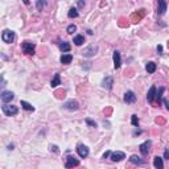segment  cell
<instances>
[{
  "mask_svg": "<svg viewBox=\"0 0 169 169\" xmlns=\"http://www.w3.org/2000/svg\"><path fill=\"white\" fill-rule=\"evenodd\" d=\"M15 38H16V35H15L13 31L6 29V31H3V33H1V40L6 44H12L15 41Z\"/></svg>",
  "mask_w": 169,
  "mask_h": 169,
  "instance_id": "cell-1",
  "label": "cell"
},
{
  "mask_svg": "<svg viewBox=\"0 0 169 169\" xmlns=\"http://www.w3.org/2000/svg\"><path fill=\"white\" fill-rule=\"evenodd\" d=\"M1 110H3L6 116H15L19 112V108L16 106H13V104H3Z\"/></svg>",
  "mask_w": 169,
  "mask_h": 169,
  "instance_id": "cell-2",
  "label": "cell"
},
{
  "mask_svg": "<svg viewBox=\"0 0 169 169\" xmlns=\"http://www.w3.org/2000/svg\"><path fill=\"white\" fill-rule=\"evenodd\" d=\"M35 48L36 45L33 42H31V41H24L21 44V49H23V52L25 54H35Z\"/></svg>",
  "mask_w": 169,
  "mask_h": 169,
  "instance_id": "cell-3",
  "label": "cell"
},
{
  "mask_svg": "<svg viewBox=\"0 0 169 169\" xmlns=\"http://www.w3.org/2000/svg\"><path fill=\"white\" fill-rule=\"evenodd\" d=\"M13 98H15V94L12 91L4 90V91H1V94H0V99H1V102H3L4 104H8L9 102H12Z\"/></svg>",
  "mask_w": 169,
  "mask_h": 169,
  "instance_id": "cell-4",
  "label": "cell"
},
{
  "mask_svg": "<svg viewBox=\"0 0 169 169\" xmlns=\"http://www.w3.org/2000/svg\"><path fill=\"white\" fill-rule=\"evenodd\" d=\"M63 108L69 110V111H77V110L79 108V103L74 99H70V100H67V102L63 103Z\"/></svg>",
  "mask_w": 169,
  "mask_h": 169,
  "instance_id": "cell-5",
  "label": "cell"
},
{
  "mask_svg": "<svg viewBox=\"0 0 169 169\" xmlns=\"http://www.w3.org/2000/svg\"><path fill=\"white\" fill-rule=\"evenodd\" d=\"M79 165V160L73 156H67L66 157V163H65V168L66 169H70V168H74V166H78Z\"/></svg>",
  "mask_w": 169,
  "mask_h": 169,
  "instance_id": "cell-6",
  "label": "cell"
},
{
  "mask_svg": "<svg viewBox=\"0 0 169 169\" xmlns=\"http://www.w3.org/2000/svg\"><path fill=\"white\" fill-rule=\"evenodd\" d=\"M77 152H78V155H79V157H82V159H86L87 156H89V153H90L89 147L83 145V144H79V145H78Z\"/></svg>",
  "mask_w": 169,
  "mask_h": 169,
  "instance_id": "cell-7",
  "label": "cell"
},
{
  "mask_svg": "<svg viewBox=\"0 0 169 169\" xmlns=\"http://www.w3.org/2000/svg\"><path fill=\"white\" fill-rule=\"evenodd\" d=\"M151 145H152V141L151 140H147L144 141L143 144H140V147H139V149H140V153L143 156L148 155L149 153V149H151Z\"/></svg>",
  "mask_w": 169,
  "mask_h": 169,
  "instance_id": "cell-8",
  "label": "cell"
},
{
  "mask_svg": "<svg viewBox=\"0 0 169 169\" xmlns=\"http://www.w3.org/2000/svg\"><path fill=\"white\" fill-rule=\"evenodd\" d=\"M98 52V46L97 45H91L89 46V48H86L85 50L82 52V54L85 56V57H92V56H95Z\"/></svg>",
  "mask_w": 169,
  "mask_h": 169,
  "instance_id": "cell-9",
  "label": "cell"
},
{
  "mask_svg": "<svg viewBox=\"0 0 169 169\" xmlns=\"http://www.w3.org/2000/svg\"><path fill=\"white\" fill-rule=\"evenodd\" d=\"M112 85H114V78L112 77H106L103 81H102V87L106 90H111Z\"/></svg>",
  "mask_w": 169,
  "mask_h": 169,
  "instance_id": "cell-10",
  "label": "cell"
},
{
  "mask_svg": "<svg viewBox=\"0 0 169 169\" xmlns=\"http://www.w3.org/2000/svg\"><path fill=\"white\" fill-rule=\"evenodd\" d=\"M123 159H126V153L124 152H120V151H116L114 153H111V160L118 163V161H122Z\"/></svg>",
  "mask_w": 169,
  "mask_h": 169,
  "instance_id": "cell-11",
  "label": "cell"
},
{
  "mask_svg": "<svg viewBox=\"0 0 169 169\" xmlns=\"http://www.w3.org/2000/svg\"><path fill=\"white\" fill-rule=\"evenodd\" d=\"M112 58H114V67L115 69H119L122 65V57H120V53L115 50L114 54H112Z\"/></svg>",
  "mask_w": 169,
  "mask_h": 169,
  "instance_id": "cell-12",
  "label": "cell"
},
{
  "mask_svg": "<svg viewBox=\"0 0 169 169\" xmlns=\"http://www.w3.org/2000/svg\"><path fill=\"white\" fill-rule=\"evenodd\" d=\"M124 102L126 103H135L136 102V95H135L134 91H127L126 94H124Z\"/></svg>",
  "mask_w": 169,
  "mask_h": 169,
  "instance_id": "cell-13",
  "label": "cell"
},
{
  "mask_svg": "<svg viewBox=\"0 0 169 169\" xmlns=\"http://www.w3.org/2000/svg\"><path fill=\"white\" fill-rule=\"evenodd\" d=\"M156 98V87L155 86H151V89L148 90V94H147V99H148L149 103H152Z\"/></svg>",
  "mask_w": 169,
  "mask_h": 169,
  "instance_id": "cell-14",
  "label": "cell"
},
{
  "mask_svg": "<svg viewBox=\"0 0 169 169\" xmlns=\"http://www.w3.org/2000/svg\"><path fill=\"white\" fill-rule=\"evenodd\" d=\"M153 165H155L156 169H164L163 157H160V156H155V159H153Z\"/></svg>",
  "mask_w": 169,
  "mask_h": 169,
  "instance_id": "cell-15",
  "label": "cell"
},
{
  "mask_svg": "<svg viewBox=\"0 0 169 169\" xmlns=\"http://www.w3.org/2000/svg\"><path fill=\"white\" fill-rule=\"evenodd\" d=\"M166 11V1L165 0H159V7H157V13L164 15Z\"/></svg>",
  "mask_w": 169,
  "mask_h": 169,
  "instance_id": "cell-16",
  "label": "cell"
},
{
  "mask_svg": "<svg viewBox=\"0 0 169 169\" xmlns=\"http://www.w3.org/2000/svg\"><path fill=\"white\" fill-rule=\"evenodd\" d=\"M61 63H63V65H67V63H70L73 61V56L72 54H62L60 58Z\"/></svg>",
  "mask_w": 169,
  "mask_h": 169,
  "instance_id": "cell-17",
  "label": "cell"
},
{
  "mask_svg": "<svg viewBox=\"0 0 169 169\" xmlns=\"http://www.w3.org/2000/svg\"><path fill=\"white\" fill-rule=\"evenodd\" d=\"M58 48H60L61 52H70L72 46H70V44H69V42H66V41H62V42H60Z\"/></svg>",
  "mask_w": 169,
  "mask_h": 169,
  "instance_id": "cell-18",
  "label": "cell"
},
{
  "mask_svg": "<svg viewBox=\"0 0 169 169\" xmlns=\"http://www.w3.org/2000/svg\"><path fill=\"white\" fill-rule=\"evenodd\" d=\"M129 161H131L132 164H138V165H141V164H144L143 159H140L139 156H136V155H132L131 157H129Z\"/></svg>",
  "mask_w": 169,
  "mask_h": 169,
  "instance_id": "cell-19",
  "label": "cell"
},
{
  "mask_svg": "<svg viewBox=\"0 0 169 169\" xmlns=\"http://www.w3.org/2000/svg\"><path fill=\"white\" fill-rule=\"evenodd\" d=\"M73 42H74L77 46H81L82 44H85V37H83V36H81V35H77V36H74Z\"/></svg>",
  "mask_w": 169,
  "mask_h": 169,
  "instance_id": "cell-20",
  "label": "cell"
},
{
  "mask_svg": "<svg viewBox=\"0 0 169 169\" xmlns=\"http://www.w3.org/2000/svg\"><path fill=\"white\" fill-rule=\"evenodd\" d=\"M145 69H147V72H148L149 74H153V73L156 72V63L155 62H148V63H147V66H145Z\"/></svg>",
  "mask_w": 169,
  "mask_h": 169,
  "instance_id": "cell-21",
  "label": "cell"
},
{
  "mask_svg": "<svg viewBox=\"0 0 169 169\" xmlns=\"http://www.w3.org/2000/svg\"><path fill=\"white\" fill-rule=\"evenodd\" d=\"M21 107H23L24 110H26V111H35V107L32 106L31 103H28V102H25V100H21L20 102Z\"/></svg>",
  "mask_w": 169,
  "mask_h": 169,
  "instance_id": "cell-22",
  "label": "cell"
},
{
  "mask_svg": "<svg viewBox=\"0 0 169 169\" xmlns=\"http://www.w3.org/2000/svg\"><path fill=\"white\" fill-rule=\"evenodd\" d=\"M50 85H52V87H57L58 85H61V77H60V74H58V73L54 75V78L52 79Z\"/></svg>",
  "mask_w": 169,
  "mask_h": 169,
  "instance_id": "cell-23",
  "label": "cell"
},
{
  "mask_svg": "<svg viewBox=\"0 0 169 169\" xmlns=\"http://www.w3.org/2000/svg\"><path fill=\"white\" fill-rule=\"evenodd\" d=\"M78 9L77 8H70L69 9V12H67V16H69L70 19H75V17H78Z\"/></svg>",
  "mask_w": 169,
  "mask_h": 169,
  "instance_id": "cell-24",
  "label": "cell"
},
{
  "mask_svg": "<svg viewBox=\"0 0 169 169\" xmlns=\"http://www.w3.org/2000/svg\"><path fill=\"white\" fill-rule=\"evenodd\" d=\"M164 87H160L159 89V91H156V99H157V102H159V104L161 103V97H163V92H164Z\"/></svg>",
  "mask_w": 169,
  "mask_h": 169,
  "instance_id": "cell-25",
  "label": "cell"
},
{
  "mask_svg": "<svg viewBox=\"0 0 169 169\" xmlns=\"http://www.w3.org/2000/svg\"><path fill=\"white\" fill-rule=\"evenodd\" d=\"M131 123H132V126H134V127H138L139 126V118L136 116V115H132Z\"/></svg>",
  "mask_w": 169,
  "mask_h": 169,
  "instance_id": "cell-26",
  "label": "cell"
},
{
  "mask_svg": "<svg viewBox=\"0 0 169 169\" xmlns=\"http://www.w3.org/2000/svg\"><path fill=\"white\" fill-rule=\"evenodd\" d=\"M66 31H67V33H70V35H73V33H74V32L77 31V26H75L74 24H70V25L67 26V29H66Z\"/></svg>",
  "mask_w": 169,
  "mask_h": 169,
  "instance_id": "cell-27",
  "label": "cell"
},
{
  "mask_svg": "<svg viewBox=\"0 0 169 169\" xmlns=\"http://www.w3.org/2000/svg\"><path fill=\"white\" fill-rule=\"evenodd\" d=\"M36 6H37V9L38 11H41V9L45 7V1H41V0H38L37 3H36Z\"/></svg>",
  "mask_w": 169,
  "mask_h": 169,
  "instance_id": "cell-28",
  "label": "cell"
},
{
  "mask_svg": "<svg viewBox=\"0 0 169 169\" xmlns=\"http://www.w3.org/2000/svg\"><path fill=\"white\" fill-rule=\"evenodd\" d=\"M86 124H89L90 127H94V128H95V127H97V123H95L94 120H91V119H89V118H87V119H86Z\"/></svg>",
  "mask_w": 169,
  "mask_h": 169,
  "instance_id": "cell-29",
  "label": "cell"
},
{
  "mask_svg": "<svg viewBox=\"0 0 169 169\" xmlns=\"http://www.w3.org/2000/svg\"><path fill=\"white\" fill-rule=\"evenodd\" d=\"M50 151L56 152V153H58V147L57 145H50Z\"/></svg>",
  "mask_w": 169,
  "mask_h": 169,
  "instance_id": "cell-30",
  "label": "cell"
},
{
  "mask_svg": "<svg viewBox=\"0 0 169 169\" xmlns=\"http://www.w3.org/2000/svg\"><path fill=\"white\" fill-rule=\"evenodd\" d=\"M164 104H165L166 110H168V111H169V99H164Z\"/></svg>",
  "mask_w": 169,
  "mask_h": 169,
  "instance_id": "cell-31",
  "label": "cell"
},
{
  "mask_svg": "<svg viewBox=\"0 0 169 169\" xmlns=\"http://www.w3.org/2000/svg\"><path fill=\"white\" fill-rule=\"evenodd\" d=\"M164 157H165L166 160H169V149H165V153H164Z\"/></svg>",
  "mask_w": 169,
  "mask_h": 169,
  "instance_id": "cell-32",
  "label": "cell"
},
{
  "mask_svg": "<svg viewBox=\"0 0 169 169\" xmlns=\"http://www.w3.org/2000/svg\"><path fill=\"white\" fill-rule=\"evenodd\" d=\"M110 155H111V152H110V151H107V152H106V153H104V155H103V159L108 157V156H110Z\"/></svg>",
  "mask_w": 169,
  "mask_h": 169,
  "instance_id": "cell-33",
  "label": "cell"
},
{
  "mask_svg": "<svg viewBox=\"0 0 169 169\" xmlns=\"http://www.w3.org/2000/svg\"><path fill=\"white\" fill-rule=\"evenodd\" d=\"M157 52L161 54V52H163V46H161V45H159V46H157Z\"/></svg>",
  "mask_w": 169,
  "mask_h": 169,
  "instance_id": "cell-34",
  "label": "cell"
},
{
  "mask_svg": "<svg viewBox=\"0 0 169 169\" xmlns=\"http://www.w3.org/2000/svg\"><path fill=\"white\" fill-rule=\"evenodd\" d=\"M83 6H85V3H83V1H78V7H79V8H82Z\"/></svg>",
  "mask_w": 169,
  "mask_h": 169,
  "instance_id": "cell-35",
  "label": "cell"
},
{
  "mask_svg": "<svg viewBox=\"0 0 169 169\" xmlns=\"http://www.w3.org/2000/svg\"><path fill=\"white\" fill-rule=\"evenodd\" d=\"M140 134H141V131H135V132H134L135 136H136V135H140Z\"/></svg>",
  "mask_w": 169,
  "mask_h": 169,
  "instance_id": "cell-36",
  "label": "cell"
}]
</instances>
